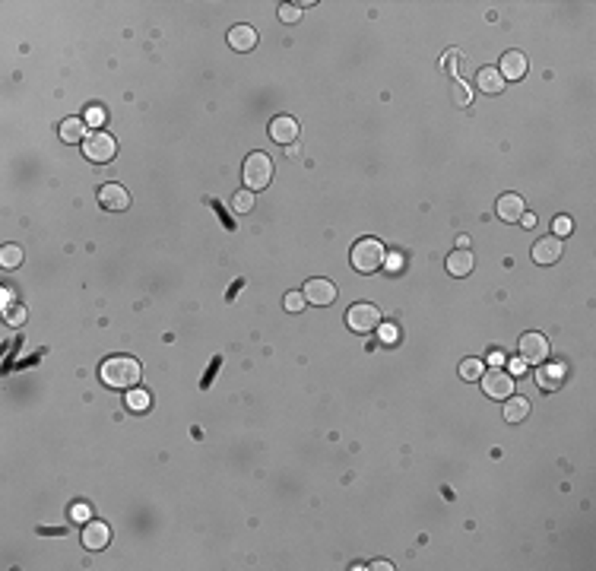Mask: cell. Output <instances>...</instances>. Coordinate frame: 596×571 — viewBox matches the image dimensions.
Returning <instances> with one entry per match:
<instances>
[{"mask_svg": "<svg viewBox=\"0 0 596 571\" xmlns=\"http://www.w3.org/2000/svg\"><path fill=\"white\" fill-rule=\"evenodd\" d=\"M482 372H485V362H479V359H463L460 362V378L463 381H479Z\"/></svg>", "mask_w": 596, "mask_h": 571, "instance_id": "cell-22", "label": "cell"}, {"mask_svg": "<svg viewBox=\"0 0 596 571\" xmlns=\"http://www.w3.org/2000/svg\"><path fill=\"white\" fill-rule=\"evenodd\" d=\"M479 384H482V390H485V397H492V400H507L514 394V374L507 372V368H495V365L485 368Z\"/></svg>", "mask_w": 596, "mask_h": 571, "instance_id": "cell-5", "label": "cell"}, {"mask_svg": "<svg viewBox=\"0 0 596 571\" xmlns=\"http://www.w3.org/2000/svg\"><path fill=\"white\" fill-rule=\"evenodd\" d=\"M489 362L495 365V368H505V365H507V356H505V352H501V349H495V352H492V356H489Z\"/></svg>", "mask_w": 596, "mask_h": 571, "instance_id": "cell-34", "label": "cell"}, {"mask_svg": "<svg viewBox=\"0 0 596 571\" xmlns=\"http://www.w3.org/2000/svg\"><path fill=\"white\" fill-rule=\"evenodd\" d=\"M270 137H273L276 143H282V146H292V143L298 140V121L289 115H279L270 121Z\"/></svg>", "mask_w": 596, "mask_h": 571, "instance_id": "cell-11", "label": "cell"}, {"mask_svg": "<svg viewBox=\"0 0 596 571\" xmlns=\"http://www.w3.org/2000/svg\"><path fill=\"white\" fill-rule=\"evenodd\" d=\"M70 517H73V521H80V524H89V508H86V505H76Z\"/></svg>", "mask_w": 596, "mask_h": 571, "instance_id": "cell-33", "label": "cell"}, {"mask_svg": "<svg viewBox=\"0 0 596 571\" xmlns=\"http://www.w3.org/2000/svg\"><path fill=\"white\" fill-rule=\"evenodd\" d=\"M562 257V238H555V235H546V238H539L536 245H533V260L542 267L555 264Z\"/></svg>", "mask_w": 596, "mask_h": 571, "instance_id": "cell-12", "label": "cell"}, {"mask_svg": "<svg viewBox=\"0 0 596 571\" xmlns=\"http://www.w3.org/2000/svg\"><path fill=\"white\" fill-rule=\"evenodd\" d=\"M536 381H539V388L546 390H558L564 384V365H558V362H552V365H539V372H536Z\"/></svg>", "mask_w": 596, "mask_h": 571, "instance_id": "cell-15", "label": "cell"}, {"mask_svg": "<svg viewBox=\"0 0 596 571\" xmlns=\"http://www.w3.org/2000/svg\"><path fill=\"white\" fill-rule=\"evenodd\" d=\"M83 121L92 127V131H102V124H105V108H99V105L86 108V117H83Z\"/></svg>", "mask_w": 596, "mask_h": 571, "instance_id": "cell-23", "label": "cell"}, {"mask_svg": "<svg viewBox=\"0 0 596 571\" xmlns=\"http://www.w3.org/2000/svg\"><path fill=\"white\" fill-rule=\"evenodd\" d=\"M282 305H286V311H292V315H298V311H305V295L301 292H289V295L282 298Z\"/></svg>", "mask_w": 596, "mask_h": 571, "instance_id": "cell-25", "label": "cell"}, {"mask_svg": "<svg viewBox=\"0 0 596 571\" xmlns=\"http://www.w3.org/2000/svg\"><path fill=\"white\" fill-rule=\"evenodd\" d=\"M549 352H552V346H549V339L542 337V333L530 331L520 337V359L527 365L530 362H549Z\"/></svg>", "mask_w": 596, "mask_h": 571, "instance_id": "cell-7", "label": "cell"}, {"mask_svg": "<svg viewBox=\"0 0 596 571\" xmlns=\"http://www.w3.org/2000/svg\"><path fill=\"white\" fill-rule=\"evenodd\" d=\"M472 267H476V257L470 254V248H457L447 257V273L450 276H470Z\"/></svg>", "mask_w": 596, "mask_h": 571, "instance_id": "cell-16", "label": "cell"}, {"mask_svg": "<svg viewBox=\"0 0 596 571\" xmlns=\"http://www.w3.org/2000/svg\"><path fill=\"white\" fill-rule=\"evenodd\" d=\"M108 539H111V530L105 521H89L83 530V546L86 549H105Z\"/></svg>", "mask_w": 596, "mask_h": 571, "instance_id": "cell-14", "label": "cell"}, {"mask_svg": "<svg viewBox=\"0 0 596 571\" xmlns=\"http://www.w3.org/2000/svg\"><path fill=\"white\" fill-rule=\"evenodd\" d=\"M498 74H501V80H523L527 76V58H523L520 51H507L505 58H501V67H498Z\"/></svg>", "mask_w": 596, "mask_h": 571, "instance_id": "cell-13", "label": "cell"}, {"mask_svg": "<svg viewBox=\"0 0 596 571\" xmlns=\"http://www.w3.org/2000/svg\"><path fill=\"white\" fill-rule=\"evenodd\" d=\"M127 406H130V410H146V406H149V394H146V390L133 388L130 394H127Z\"/></svg>", "mask_w": 596, "mask_h": 571, "instance_id": "cell-26", "label": "cell"}, {"mask_svg": "<svg viewBox=\"0 0 596 571\" xmlns=\"http://www.w3.org/2000/svg\"><path fill=\"white\" fill-rule=\"evenodd\" d=\"M279 19L282 23H298V19H301V7H295V3H282L279 7Z\"/></svg>", "mask_w": 596, "mask_h": 571, "instance_id": "cell-27", "label": "cell"}, {"mask_svg": "<svg viewBox=\"0 0 596 571\" xmlns=\"http://www.w3.org/2000/svg\"><path fill=\"white\" fill-rule=\"evenodd\" d=\"M301 295H305V302H311V305H333V302H336V286H333L330 280H308Z\"/></svg>", "mask_w": 596, "mask_h": 571, "instance_id": "cell-9", "label": "cell"}, {"mask_svg": "<svg viewBox=\"0 0 596 571\" xmlns=\"http://www.w3.org/2000/svg\"><path fill=\"white\" fill-rule=\"evenodd\" d=\"M520 223L527 225V229H533V225H536V216H533V213H523V216H520Z\"/></svg>", "mask_w": 596, "mask_h": 571, "instance_id": "cell-36", "label": "cell"}, {"mask_svg": "<svg viewBox=\"0 0 596 571\" xmlns=\"http://www.w3.org/2000/svg\"><path fill=\"white\" fill-rule=\"evenodd\" d=\"M381 339H384V343H387V346H393V343H397V339H400L397 327H393V324H381Z\"/></svg>", "mask_w": 596, "mask_h": 571, "instance_id": "cell-31", "label": "cell"}, {"mask_svg": "<svg viewBox=\"0 0 596 571\" xmlns=\"http://www.w3.org/2000/svg\"><path fill=\"white\" fill-rule=\"evenodd\" d=\"M286 149H289V159H301V149H298L295 143H292V146H286Z\"/></svg>", "mask_w": 596, "mask_h": 571, "instance_id": "cell-37", "label": "cell"}, {"mask_svg": "<svg viewBox=\"0 0 596 571\" xmlns=\"http://www.w3.org/2000/svg\"><path fill=\"white\" fill-rule=\"evenodd\" d=\"M229 45H232L235 51H254L257 48V32L251 29V25H235L232 32H229Z\"/></svg>", "mask_w": 596, "mask_h": 571, "instance_id": "cell-18", "label": "cell"}, {"mask_svg": "<svg viewBox=\"0 0 596 571\" xmlns=\"http://www.w3.org/2000/svg\"><path fill=\"white\" fill-rule=\"evenodd\" d=\"M507 372H511V374H523V372H527V362H523V359H514V362H507Z\"/></svg>", "mask_w": 596, "mask_h": 571, "instance_id": "cell-35", "label": "cell"}, {"mask_svg": "<svg viewBox=\"0 0 596 571\" xmlns=\"http://www.w3.org/2000/svg\"><path fill=\"white\" fill-rule=\"evenodd\" d=\"M7 321L13 324V327H19V324L25 321V308L16 305V308H7Z\"/></svg>", "mask_w": 596, "mask_h": 571, "instance_id": "cell-32", "label": "cell"}, {"mask_svg": "<svg viewBox=\"0 0 596 571\" xmlns=\"http://www.w3.org/2000/svg\"><path fill=\"white\" fill-rule=\"evenodd\" d=\"M384 270H390V273H400V270H403V254H387V257H384Z\"/></svg>", "mask_w": 596, "mask_h": 571, "instance_id": "cell-30", "label": "cell"}, {"mask_svg": "<svg viewBox=\"0 0 596 571\" xmlns=\"http://www.w3.org/2000/svg\"><path fill=\"white\" fill-rule=\"evenodd\" d=\"M117 153V143L111 133L105 131H92L86 133V140H83V156L89 159V162H95V166H105V162H111Z\"/></svg>", "mask_w": 596, "mask_h": 571, "instance_id": "cell-4", "label": "cell"}, {"mask_svg": "<svg viewBox=\"0 0 596 571\" xmlns=\"http://www.w3.org/2000/svg\"><path fill=\"white\" fill-rule=\"evenodd\" d=\"M60 140L64 143H83L86 140V121L83 117H67L60 124Z\"/></svg>", "mask_w": 596, "mask_h": 571, "instance_id": "cell-20", "label": "cell"}, {"mask_svg": "<svg viewBox=\"0 0 596 571\" xmlns=\"http://www.w3.org/2000/svg\"><path fill=\"white\" fill-rule=\"evenodd\" d=\"M143 378V368L133 356H111L102 362V381L115 390H133Z\"/></svg>", "mask_w": 596, "mask_h": 571, "instance_id": "cell-1", "label": "cell"}, {"mask_svg": "<svg viewBox=\"0 0 596 571\" xmlns=\"http://www.w3.org/2000/svg\"><path fill=\"white\" fill-rule=\"evenodd\" d=\"M552 232H555V238L568 235V232H571V219H568V216H558V219L552 223Z\"/></svg>", "mask_w": 596, "mask_h": 571, "instance_id": "cell-29", "label": "cell"}, {"mask_svg": "<svg viewBox=\"0 0 596 571\" xmlns=\"http://www.w3.org/2000/svg\"><path fill=\"white\" fill-rule=\"evenodd\" d=\"M346 324H349V331H356V333H374L381 327V311L374 305H368V302H358V305H352L346 311Z\"/></svg>", "mask_w": 596, "mask_h": 571, "instance_id": "cell-6", "label": "cell"}, {"mask_svg": "<svg viewBox=\"0 0 596 571\" xmlns=\"http://www.w3.org/2000/svg\"><path fill=\"white\" fill-rule=\"evenodd\" d=\"M527 416H530V400L527 397H507L505 400V419L507 423H523V419H527Z\"/></svg>", "mask_w": 596, "mask_h": 571, "instance_id": "cell-19", "label": "cell"}, {"mask_svg": "<svg viewBox=\"0 0 596 571\" xmlns=\"http://www.w3.org/2000/svg\"><path fill=\"white\" fill-rule=\"evenodd\" d=\"M470 86L463 83V80H454V102L457 105H470Z\"/></svg>", "mask_w": 596, "mask_h": 571, "instance_id": "cell-28", "label": "cell"}, {"mask_svg": "<svg viewBox=\"0 0 596 571\" xmlns=\"http://www.w3.org/2000/svg\"><path fill=\"white\" fill-rule=\"evenodd\" d=\"M495 210L501 223H520V216L527 213V203H523L520 194H501Z\"/></svg>", "mask_w": 596, "mask_h": 571, "instance_id": "cell-10", "label": "cell"}, {"mask_svg": "<svg viewBox=\"0 0 596 571\" xmlns=\"http://www.w3.org/2000/svg\"><path fill=\"white\" fill-rule=\"evenodd\" d=\"M0 264L7 267V270H16V267L23 264V248H19V245H3V248H0Z\"/></svg>", "mask_w": 596, "mask_h": 571, "instance_id": "cell-21", "label": "cell"}, {"mask_svg": "<svg viewBox=\"0 0 596 571\" xmlns=\"http://www.w3.org/2000/svg\"><path fill=\"white\" fill-rule=\"evenodd\" d=\"M232 207L235 213H248V210H254V197H251V190H238L232 197Z\"/></svg>", "mask_w": 596, "mask_h": 571, "instance_id": "cell-24", "label": "cell"}, {"mask_svg": "<svg viewBox=\"0 0 596 571\" xmlns=\"http://www.w3.org/2000/svg\"><path fill=\"white\" fill-rule=\"evenodd\" d=\"M476 86H479L485 96H498V92L505 89V80L498 74V67H482L479 74H476Z\"/></svg>", "mask_w": 596, "mask_h": 571, "instance_id": "cell-17", "label": "cell"}, {"mask_svg": "<svg viewBox=\"0 0 596 571\" xmlns=\"http://www.w3.org/2000/svg\"><path fill=\"white\" fill-rule=\"evenodd\" d=\"M241 178L248 184L244 190H264L266 184L273 181V159L266 156V153H251V156L244 159Z\"/></svg>", "mask_w": 596, "mask_h": 571, "instance_id": "cell-3", "label": "cell"}, {"mask_svg": "<svg viewBox=\"0 0 596 571\" xmlns=\"http://www.w3.org/2000/svg\"><path fill=\"white\" fill-rule=\"evenodd\" d=\"M99 207L108 210V213H124V210L130 207V194H127L117 181H108L99 188Z\"/></svg>", "mask_w": 596, "mask_h": 571, "instance_id": "cell-8", "label": "cell"}, {"mask_svg": "<svg viewBox=\"0 0 596 571\" xmlns=\"http://www.w3.org/2000/svg\"><path fill=\"white\" fill-rule=\"evenodd\" d=\"M384 257H387V251L378 238H358L349 251V264L356 267L358 273H374L384 267Z\"/></svg>", "mask_w": 596, "mask_h": 571, "instance_id": "cell-2", "label": "cell"}]
</instances>
